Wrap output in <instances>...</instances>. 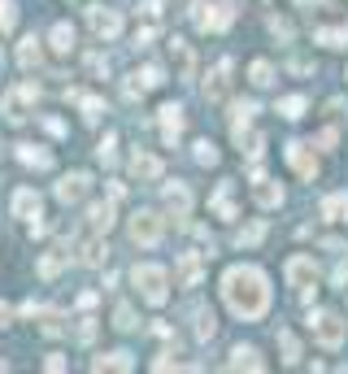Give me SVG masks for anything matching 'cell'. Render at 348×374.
Here are the masks:
<instances>
[{"label": "cell", "instance_id": "16", "mask_svg": "<svg viewBox=\"0 0 348 374\" xmlns=\"http://www.w3.org/2000/svg\"><path fill=\"white\" fill-rule=\"evenodd\" d=\"M227 370H266V361H261V353L253 344H235L231 357H227Z\"/></svg>", "mask_w": 348, "mask_h": 374}, {"label": "cell", "instance_id": "23", "mask_svg": "<svg viewBox=\"0 0 348 374\" xmlns=\"http://www.w3.org/2000/svg\"><path fill=\"white\" fill-rule=\"evenodd\" d=\"M66 261H70V248H53V253H44L39 257V279H57Z\"/></svg>", "mask_w": 348, "mask_h": 374}, {"label": "cell", "instance_id": "15", "mask_svg": "<svg viewBox=\"0 0 348 374\" xmlns=\"http://www.w3.org/2000/svg\"><path fill=\"white\" fill-rule=\"evenodd\" d=\"M205 279V253H183L179 257V283L183 287H196Z\"/></svg>", "mask_w": 348, "mask_h": 374}, {"label": "cell", "instance_id": "2", "mask_svg": "<svg viewBox=\"0 0 348 374\" xmlns=\"http://www.w3.org/2000/svg\"><path fill=\"white\" fill-rule=\"evenodd\" d=\"M131 283L139 287V296H144L148 305H166L170 301V274H166V266H153V261L135 266L131 270Z\"/></svg>", "mask_w": 348, "mask_h": 374}, {"label": "cell", "instance_id": "49", "mask_svg": "<svg viewBox=\"0 0 348 374\" xmlns=\"http://www.w3.org/2000/svg\"><path fill=\"white\" fill-rule=\"evenodd\" d=\"M331 279H335V287H344V283H348V261H340V266H335Z\"/></svg>", "mask_w": 348, "mask_h": 374}, {"label": "cell", "instance_id": "18", "mask_svg": "<svg viewBox=\"0 0 348 374\" xmlns=\"http://www.w3.org/2000/svg\"><path fill=\"white\" fill-rule=\"evenodd\" d=\"M13 218H39V192L18 187L13 192Z\"/></svg>", "mask_w": 348, "mask_h": 374}, {"label": "cell", "instance_id": "3", "mask_svg": "<svg viewBox=\"0 0 348 374\" xmlns=\"http://www.w3.org/2000/svg\"><path fill=\"white\" fill-rule=\"evenodd\" d=\"M309 331H313V339H318L322 348H340L344 335H348V322H344L340 313H331V309H313V313H309Z\"/></svg>", "mask_w": 348, "mask_h": 374}, {"label": "cell", "instance_id": "13", "mask_svg": "<svg viewBox=\"0 0 348 374\" xmlns=\"http://www.w3.org/2000/svg\"><path fill=\"white\" fill-rule=\"evenodd\" d=\"M253 201H257L261 209H279V205H283V187L261 174V179H253Z\"/></svg>", "mask_w": 348, "mask_h": 374}, {"label": "cell", "instance_id": "10", "mask_svg": "<svg viewBox=\"0 0 348 374\" xmlns=\"http://www.w3.org/2000/svg\"><path fill=\"white\" fill-rule=\"evenodd\" d=\"M161 170H166V166H161L157 153H148V148H135V153H131V174H135L139 183H157Z\"/></svg>", "mask_w": 348, "mask_h": 374}, {"label": "cell", "instance_id": "26", "mask_svg": "<svg viewBox=\"0 0 348 374\" xmlns=\"http://www.w3.org/2000/svg\"><path fill=\"white\" fill-rule=\"evenodd\" d=\"M48 44H53V53L70 57V53H74V27H70V22H57L53 35H48Z\"/></svg>", "mask_w": 348, "mask_h": 374}, {"label": "cell", "instance_id": "42", "mask_svg": "<svg viewBox=\"0 0 348 374\" xmlns=\"http://www.w3.org/2000/svg\"><path fill=\"white\" fill-rule=\"evenodd\" d=\"M139 83H144L148 92H153V87H161V83H166V74H161L157 66H144V74H139Z\"/></svg>", "mask_w": 348, "mask_h": 374}, {"label": "cell", "instance_id": "46", "mask_svg": "<svg viewBox=\"0 0 348 374\" xmlns=\"http://www.w3.org/2000/svg\"><path fill=\"white\" fill-rule=\"evenodd\" d=\"M153 35H157L153 27H144V31H135V48H148V44H153Z\"/></svg>", "mask_w": 348, "mask_h": 374}, {"label": "cell", "instance_id": "14", "mask_svg": "<svg viewBox=\"0 0 348 374\" xmlns=\"http://www.w3.org/2000/svg\"><path fill=\"white\" fill-rule=\"evenodd\" d=\"M209 209H213L222 222H235V218H240V213H235V183H218V192H213Z\"/></svg>", "mask_w": 348, "mask_h": 374}, {"label": "cell", "instance_id": "33", "mask_svg": "<svg viewBox=\"0 0 348 374\" xmlns=\"http://www.w3.org/2000/svg\"><path fill=\"white\" fill-rule=\"evenodd\" d=\"M79 109H83V122H92V127H96L101 113H105V101H101V96H79Z\"/></svg>", "mask_w": 348, "mask_h": 374}, {"label": "cell", "instance_id": "6", "mask_svg": "<svg viewBox=\"0 0 348 374\" xmlns=\"http://www.w3.org/2000/svg\"><path fill=\"white\" fill-rule=\"evenodd\" d=\"M87 27L96 39H118L122 35V13L118 9H105V5H92L87 9Z\"/></svg>", "mask_w": 348, "mask_h": 374}, {"label": "cell", "instance_id": "35", "mask_svg": "<svg viewBox=\"0 0 348 374\" xmlns=\"http://www.w3.org/2000/svg\"><path fill=\"white\" fill-rule=\"evenodd\" d=\"M279 344H283V361H287V366H296V361H301V344H296V335H292L287 327L279 331Z\"/></svg>", "mask_w": 348, "mask_h": 374}, {"label": "cell", "instance_id": "44", "mask_svg": "<svg viewBox=\"0 0 348 374\" xmlns=\"http://www.w3.org/2000/svg\"><path fill=\"white\" fill-rule=\"evenodd\" d=\"M153 370H183V361L174 357V353H161V357L153 361Z\"/></svg>", "mask_w": 348, "mask_h": 374}, {"label": "cell", "instance_id": "52", "mask_svg": "<svg viewBox=\"0 0 348 374\" xmlns=\"http://www.w3.org/2000/svg\"><path fill=\"white\" fill-rule=\"evenodd\" d=\"M9 322H13V309H9L5 301H0V327H9Z\"/></svg>", "mask_w": 348, "mask_h": 374}, {"label": "cell", "instance_id": "29", "mask_svg": "<svg viewBox=\"0 0 348 374\" xmlns=\"http://www.w3.org/2000/svg\"><path fill=\"white\" fill-rule=\"evenodd\" d=\"M92 370H135V361H131V353H122V348H118V353H101V357L92 361Z\"/></svg>", "mask_w": 348, "mask_h": 374}, {"label": "cell", "instance_id": "38", "mask_svg": "<svg viewBox=\"0 0 348 374\" xmlns=\"http://www.w3.org/2000/svg\"><path fill=\"white\" fill-rule=\"evenodd\" d=\"M261 235H266V222H253V227H244V231L235 235V244H240V248H253V244H261Z\"/></svg>", "mask_w": 348, "mask_h": 374}, {"label": "cell", "instance_id": "24", "mask_svg": "<svg viewBox=\"0 0 348 374\" xmlns=\"http://www.w3.org/2000/svg\"><path fill=\"white\" fill-rule=\"evenodd\" d=\"M39 61H44V48H39L35 35H27V39L18 44V66H22V70H35Z\"/></svg>", "mask_w": 348, "mask_h": 374}, {"label": "cell", "instance_id": "9", "mask_svg": "<svg viewBox=\"0 0 348 374\" xmlns=\"http://www.w3.org/2000/svg\"><path fill=\"white\" fill-rule=\"evenodd\" d=\"M231 70H235V61L231 57H222L218 66H213V74L205 79V101H227V92H231Z\"/></svg>", "mask_w": 348, "mask_h": 374}, {"label": "cell", "instance_id": "4", "mask_svg": "<svg viewBox=\"0 0 348 374\" xmlns=\"http://www.w3.org/2000/svg\"><path fill=\"white\" fill-rule=\"evenodd\" d=\"M161 231H166L161 213H153V209H139V213H131V239H135L139 248H153V244H161Z\"/></svg>", "mask_w": 348, "mask_h": 374}, {"label": "cell", "instance_id": "22", "mask_svg": "<svg viewBox=\"0 0 348 374\" xmlns=\"http://www.w3.org/2000/svg\"><path fill=\"white\" fill-rule=\"evenodd\" d=\"M322 218L327 222H348V192H331L322 201Z\"/></svg>", "mask_w": 348, "mask_h": 374}, {"label": "cell", "instance_id": "11", "mask_svg": "<svg viewBox=\"0 0 348 374\" xmlns=\"http://www.w3.org/2000/svg\"><path fill=\"white\" fill-rule=\"evenodd\" d=\"M161 196H166V209L174 213V222H183V218L192 213V192H187V183H183V179L166 183V187H161Z\"/></svg>", "mask_w": 348, "mask_h": 374}, {"label": "cell", "instance_id": "8", "mask_svg": "<svg viewBox=\"0 0 348 374\" xmlns=\"http://www.w3.org/2000/svg\"><path fill=\"white\" fill-rule=\"evenodd\" d=\"M87 192H92V174L74 170V174H66V179L57 183V201H61V205H83Z\"/></svg>", "mask_w": 348, "mask_h": 374}, {"label": "cell", "instance_id": "47", "mask_svg": "<svg viewBox=\"0 0 348 374\" xmlns=\"http://www.w3.org/2000/svg\"><path fill=\"white\" fill-rule=\"evenodd\" d=\"M166 9V0H144V18H157Z\"/></svg>", "mask_w": 348, "mask_h": 374}, {"label": "cell", "instance_id": "43", "mask_svg": "<svg viewBox=\"0 0 348 374\" xmlns=\"http://www.w3.org/2000/svg\"><path fill=\"white\" fill-rule=\"evenodd\" d=\"M122 92H127V101H139V96H144L148 87L139 83V74H131V79H127V83H122Z\"/></svg>", "mask_w": 348, "mask_h": 374}, {"label": "cell", "instance_id": "1", "mask_svg": "<svg viewBox=\"0 0 348 374\" xmlns=\"http://www.w3.org/2000/svg\"><path fill=\"white\" fill-rule=\"evenodd\" d=\"M222 301L244 322H257L270 309V279L257 266H231L222 274Z\"/></svg>", "mask_w": 348, "mask_h": 374}, {"label": "cell", "instance_id": "39", "mask_svg": "<svg viewBox=\"0 0 348 374\" xmlns=\"http://www.w3.org/2000/svg\"><path fill=\"white\" fill-rule=\"evenodd\" d=\"M113 327H118V331H135V327H139V322H135V309H131V305H118V309H113Z\"/></svg>", "mask_w": 348, "mask_h": 374}, {"label": "cell", "instance_id": "28", "mask_svg": "<svg viewBox=\"0 0 348 374\" xmlns=\"http://www.w3.org/2000/svg\"><path fill=\"white\" fill-rule=\"evenodd\" d=\"M170 53H174V66H179V79H192V66H196L192 48L183 39H170Z\"/></svg>", "mask_w": 348, "mask_h": 374}, {"label": "cell", "instance_id": "17", "mask_svg": "<svg viewBox=\"0 0 348 374\" xmlns=\"http://www.w3.org/2000/svg\"><path fill=\"white\" fill-rule=\"evenodd\" d=\"M109 227H113V201L92 205L87 209V235H109Z\"/></svg>", "mask_w": 348, "mask_h": 374}, {"label": "cell", "instance_id": "25", "mask_svg": "<svg viewBox=\"0 0 348 374\" xmlns=\"http://www.w3.org/2000/svg\"><path fill=\"white\" fill-rule=\"evenodd\" d=\"M231 113H235V118H231V131H235V139H244V131L253 127V118H257V105H253V101H240Z\"/></svg>", "mask_w": 348, "mask_h": 374}, {"label": "cell", "instance_id": "31", "mask_svg": "<svg viewBox=\"0 0 348 374\" xmlns=\"http://www.w3.org/2000/svg\"><path fill=\"white\" fill-rule=\"evenodd\" d=\"M248 79H253L257 87H270V83H275V66H270L266 57H257L253 66H248Z\"/></svg>", "mask_w": 348, "mask_h": 374}, {"label": "cell", "instance_id": "20", "mask_svg": "<svg viewBox=\"0 0 348 374\" xmlns=\"http://www.w3.org/2000/svg\"><path fill=\"white\" fill-rule=\"evenodd\" d=\"M313 44H322V48H348V22H340V27H318Z\"/></svg>", "mask_w": 348, "mask_h": 374}, {"label": "cell", "instance_id": "30", "mask_svg": "<svg viewBox=\"0 0 348 374\" xmlns=\"http://www.w3.org/2000/svg\"><path fill=\"white\" fill-rule=\"evenodd\" d=\"M218 335V318H213V309H196V339H213Z\"/></svg>", "mask_w": 348, "mask_h": 374}, {"label": "cell", "instance_id": "12", "mask_svg": "<svg viewBox=\"0 0 348 374\" xmlns=\"http://www.w3.org/2000/svg\"><path fill=\"white\" fill-rule=\"evenodd\" d=\"M287 166L301 174V179H318V157L309 144H287Z\"/></svg>", "mask_w": 348, "mask_h": 374}, {"label": "cell", "instance_id": "51", "mask_svg": "<svg viewBox=\"0 0 348 374\" xmlns=\"http://www.w3.org/2000/svg\"><path fill=\"white\" fill-rule=\"evenodd\" d=\"M318 148H335V131H322L318 135Z\"/></svg>", "mask_w": 348, "mask_h": 374}, {"label": "cell", "instance_id": "32", "mask_svg": "<svg viewBox=\"0 0 348 374\" xmlns=\"http://www.w3.org/2000/svg\"><path fill=\"white\" fill-rule=\"evenodd\" d=\"M27 105H31L27 96H22V92H13L9 101H5V118H9V122H27V113H31Z\"/></svg>", "mask_w": 348, "mask_h": 374}, {"label": "cell", "instance_id": "5", "mask_svg": "<svg viewBox=\"0 0 348 374\" xmlns=\"http://www.w3.org/2000/svg\"><path fill=\"white\" fill-rule=\"evenodd\" d=\"M192 22H196L201 31H227L231 22H235V9L227 5V0H218V5H196Z\"/></svg>", "mask_w": 348, "mask_h": 374}, {"label": "cell", "instance_id": "19", "mask_svg": "<svg viewBox=\"0 0 348 374\" xmlns=\"http://www.w3.org/2000/svg\"><path fill=\"white\" fill-rule=\"evenodd\" d=\"M79 261H83V266H105V261H109V244H105V235H92V239L83 244Z\"/></svg>", "mask_w": 348, "mask_h": 374}, {"label": "cell", "instance_id": "50", "mask_svg": "<svg viewBox=\"0 0 348 374\" xmlns=\"http://www.w3.org/2000/svg\"><path fill=\"white\" fill-rule=\"evenodd\" d=\"M44 370H53V374H61V370H66V357H57V353H53V357L44 361Z\"/></svg>", "mask_w": 348, "mask_h": 374}, {"label": "cell", "instance_id": "41", "mask_svg": "<svg viewBox=\"0 0 348 374\" xmlns=\"http://www.w3.org/2000/svg\"><path fill=\"white\" fill-rule=\"evenodd\" d=\"M113 148H118V135H113V131H105V139L96 144V157H101V161L109 166V161H113Z\"/></svg>", "mask_w": 348, "mask_h": 374}, {"label": "cell", "instance_id": "34", "mask_svg": "<svg viewBox=\"0 0 348 374\" xmlns=\"http://www.w3.org/2000/svg\"><path fill=\"white\" fill-rule=\"evenodd\" d=\"M35 318H39V331H44V335H61V331H66V327H61V313H57V309H39Z\"/></svg>", "mask_w": 348, "mask_h": 374}, {"label": "cell", "instance_id": "40", "mask_svg": "<svg viewBox=\"0 0 348 374\" xmlns=\"http://www.w3.org/2000/svg\"><path fill=\"white\" fill-rule=\"evenodd\" d=\"M196 161H201V166H218V148L209 139H196Z\"/></svg>", "mask_w": 348, "mask_h": 374}, {"label": "cell", "instance_id": "48", "mask_svg": "<svg viewBox=\"0 0 348 374\" xmlns=\"http://www.w3.org/2000/svg\"><path fill=\"white\" fill-rule=\"evenodd\" d=\"M92 335H96V318H83V327H79V339H83V344H87V339H92Z\"/></svg>", "mask_w": 348, "mask_h": 374}, {"label": "cell", "instance_id": "36", "mask_svg": "<svg viewBox=\"0 0 348 374\" xmlns=\"http://www.w3.org/2000/svg\"><path fill=\"white\" fill-rule=\"evenodd\" d=\"M305 105H309V101H305V96H283V101H279V113L296 122V118H301V113H305Z\"/></svg>", "mask_w": 348, "mask_h": 374}, {"label": "cell", "instance_id": "21", "mask_svg": "<svg viewBox=\"0 0 348 374\" xmlns=\"http://www.w3.org/2000/svg\"><path fill=\"white\" fill-rule=\"evenodd\" d=\"M18 161L35 166V170H48L53 166V153H48V148H35V144H18Z\"/></svg>", "mask_w": 348, "mask_h": 374}, {"label": "cell", "instance_id": "27", "mask_svg": "<svg viewBox=\"0 0 348 374\" xmlns=\"http://www.w3.org/2000/svg\"><path fill=\"white\" fill-rule=\"evenodd\" d=\"M161 131H166V139L183 135V109L179 105H161Z\"/></svg>", "mask_w": 348, "mask_h": 374}, {"label": "cell", "instance_id": "45", "mask_svg": "<svg viewBox=\"0 0 348 374\" xmlns=\"http://www.w3.org/2000/svg\"><path fill=\"white\" fill-rule=\"evenodd\" d=\"M270 31H275V39H292V22H283V18H270Z\"/></svg>", "mask_w": 348, "mask_h": 374}, {"label": "cell", "instance_id": "37", "mask_svg": "<svg viewBox=\"0 0 348 374\" xmlns=\"http://www.w3.org/2000/svg\"><path fill=\"white\" fill-rule=\"evenodd\" d=\"M18 27V5L13 0H0V35H9Z\"/></svg>", "mask_w": 348, "mask_h": 374}, {"label": "cell", "instance_id": "7", "mask_svg": "<svg viewBox=\"0 0 348 374\" xmlns=\"http://www.w3.org/2000/svg\"><path fill=\"white\" fill-rule=\"evenodd\" d=\"M283 279H287V287H313L318 283V266H313V257H305V253H296V257H287V266H283Z\"/></svg>", "mask_w": 348, "mask_h": 374}]
</instances>
